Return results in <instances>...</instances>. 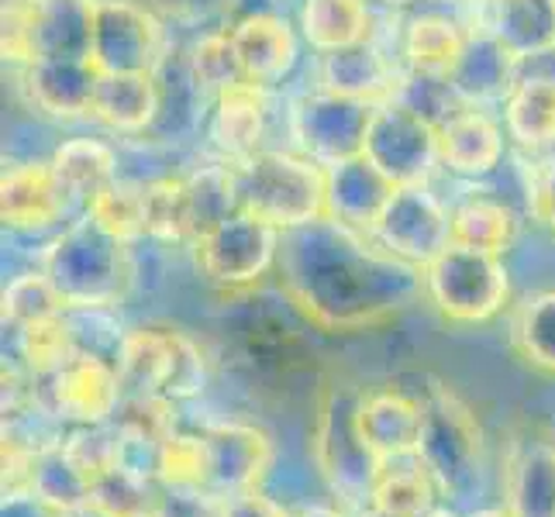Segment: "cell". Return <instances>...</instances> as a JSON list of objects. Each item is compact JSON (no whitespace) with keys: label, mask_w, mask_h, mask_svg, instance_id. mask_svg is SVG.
<instances>
[{"label":"cell","mask_w":555,"mask_h":517,"mask_svg":"<svg viewBox=\"0 0 555 517\" xmlns=\"http://www.w3.org/2000/svg\"><path fill=\"white\" fill-rule=\"evenodd\" d=\"M276 276L286 300L314 328L338 335L376 328L425 294L421 266L328 215L283 232Z\"/></svg>","instance_id":"obj_1"},{"label":"cell","mask_w":555,"mask_h":517,"mask_svg":"<svg viewBox=\"0 0 555 517\" xmlns=\"http://www.w3.org/2000/svg\"><path fill=\"white\" fill-rule=\"evenodd\" d=\"M42 273L63 297L66 311H104L128 297L135 262L125 238L83 215L49 245Z\"/></svg>","instance_id":"obj_2"},{"label":"cell","mask_w":555,"mask_h":517,"mask_svg":"<svg viewBox=\"0 0 555 517\" xmlns=\"http://www.w3.org/2000/svg\"><path fill=\"white\" fill-rule=\"evenodd\" d=\"M238 210L291 232L328 215V166L280 148H259L232 166Z\"/></svg>","instance_id":"obj_3"},{"label":"cell","mask_w":555,"mask_h":517,"mask_svg":"<svg viewBox=\"0 0 555 517\" xmlns=\"http://www.w3.org/2000/svg\"><path fill=\"white\" fill-rule=\"evenodd\" d=\"M359 400L362 390L341 387V383L324 390L311 435V452L324 483L335 496H341V504L366 510L387 463L373 452L359 428Z\"/></svg>","instance_id":"obj_4"},{"label":"cell","mask_w":555,"mask_h":517,"mask_svg":"<svg viewBox=\"0 0 555 517\" xmlns=\"http://www.w3.org/2000/svg\"><path fill=\"white\" fill-rule=\"evenodd\" d=\"M414 455L431 473L438 493L463 501L480 483L483 428L473 408L446 383H431L421 400V435Z\"/></svg>","instance_id":"obj_5"},{"label":"cell","mask_w":555,"mask_h":517,"mask_svg":"<svg viewBox=\"0 0 555 517\" xmlns=\"http://www.w3.org/2000/svg\"><path fill=\"white\" fill-rule=\"evenodd\" d=\"M425 297L452 324H483L496 318L511 300L504 256L452 242L425 266Z\"/></svg>","instance_id":"obj_6"},{"label":"cell","mask_w":555,"mask_h":517,"mask_svg":"<svg viewBox=\"0 0 555 517\" xmlns=\"http://www.w3.org/2000/svg\"><path fill=\"white\" fill-rule=\"evenodd\" d=\"M118 376L125 397H166L180 404L204 390V356L183 332L135 328L118 345Z\"/></svg>","instance_id":"obj_7"},{"label":"cell","mask_w":555,"mask_h":517,"mask_svg":"<svg viewBox=\"0 0 555 517\" xmlns=\"http://www.w3.org/2000/svg\"><path fill=\"white\" fill-rule=\"evenodd\" d=\"M280 238V228L266 224L248 210H232L194 238V256L210 283L224 290H242V286L259 283L276 266Z\"/></svg>","instance_id":"obj_8"},{"label":"cell","mask_w":555,"mask_h":517,"mask_svg":"<svg viewBox=\"0 0 555 517\" xmlns=\"http://www.w3.org/2000/svg\"><path fill=\"white\" fill-rule=\"evenodd\" d=\"M362 156L387 172L397 186H421L442 163L438 125L408 101H383L373 114Z\"/></svg>","instance_id":"obj_9"},{"label":"cell","mask_w":555,"mask_h":517,"mask_svg":"<svg viewBox=\"0 0 555 517\" xmlns=\"http://www.w3.org/2000/svg\"><path fill=\"white\" fill-rule=\"evenodd\" d=\"M376 107L379 104L373 101L346 98V93L321 87V90L304 93L294 104L291 131L304 156L321 166H335L352 156H362Z\"/></svg>","instance_id":"obj_10"},{"label":"cell","mask_w":555,"mask_h":517,"mask_svg":"<svg viewBox=\"0 0 555 517\" xmlns=\"http://www.w3.org/2000/svg\"><path fill=\"white\" fill-rule=\"evenodd\" d=\"M166 31L135 0H93L90 60L101 73H156Z\"/></svg>","instance_id":"obj_11"},{"label":"cell","mask_w":555,"mask_h":517,"mask_svg":"<svg viewBox=\"0 0 555 517\" xmlns=\"http://www.w3.org/2000/svg\"><path fill=\"white\" fill-rule=\"evenodd\" d=\"M373 238L393 256L425 270L452 245V210L425 183L397 186V194L373 228Z\"/></svg>","instance_id":"obj_12"},{"label":"cell","mask_w":555,"mask_h":517,"mask_svg":"<svg viewBox=\"0 0 555 517\" xmlns=\"http://www.w3.org/2000/svg\"><path fill=\"white\" fill-rule=\"evenodd\" d=\"M204 442V490L218 496H238L259 490L273 466V438L256 425H210Z\"/></svg>","instance_id":"obj_13"},{"label":"cell","mask_w":555,"mask_h":517,"mask_svg":"<svg viewBox=\"0 0 555 517\" xmlns=\"http://www.w3.org/2000/svg\"><path fill=\"white\" fill-rule=\"evenodd\" d=\"M125 387L118 366L93 352H76L60 373L46 379V404L55 417L73 425H104L118 414Z\"/></svg>","instance_id":"obj_14"},{"label":"cell","mask_w":555,"mask_h":517,"mask_svg":"<svg viewBox=\"0 0 555 517\" xmlns=\"http://www.w3.org/2000/svg\"><path fill=\"white\" fill-rule=\"evenodd\" d=\"M518 55H514L490 28L473 31L463 46V55L449 76V93L463 107H493L507 104L518 87Z\"/></svg>","instance_id":"obj_15"},{"label":"cell","mask_w":555,"mask_h":517,"mask_svg":"<svg viewBox=\"0 0 555 517\" xmlns=\"http://www.w3.org/2000/svg\"><path fill=\"white\" fill-rule=\"evenodd\" d=\"M73 197L52 163H17L0 180V215L14 232H46L60 224Z\"/></svg>","instance_id":"obj_16"},{"label":"cell","mask_w":555,"mask_h":517,"mask_svg":"<svg viewBox=\"0 0 555 517\" xmlns=\"http://www.w3.org/2000/svg\"><path fill=\"white\" fill-rule=\"evenodd\" d=\"M101 69L93 60L80 55H42L25 66V93L28 101L46 111L49 118H83L93 114Z\"/></svg>","instance_id":"obj_17"},{"label":"cell","mask_w":555,"mask_h":517,"mask_svg":"<svg viewBox=\"0 0 555 517\" xmlns=\"http://www.w3.org/2000/svg\"><path fill=\"white\" fill-rule=\"evenodd\" d=\"M393 194L397 183L366 156H352L346 163L328 166V218L356 228V232L373 235V228Z\"/></svg>","instance_id":"obj_18"},{"label":"cell","mask_w":555,"mask_h":517,"mask_svg":"<svg viewBox=\"0 0 555 517\" xmlns=\"http://www.w3.org/2000/svg\"><path fill=\"white\" fill-rule=\"evenodd\" d=\"M438 148L442 166L455 177L480 180L504 159V131L483 107H463L438 125Z\"/></svg>","instance_id":"obj_19"},{"label":"cell","mask_w":555,"mask_h":517,"mask_svg":"<svg viewBox=\"0 0 555 517\" xmlns=\"http://www.w3.org/2000/svg\"><path fill=\"white\" fill-rule=\"evenodd\" d=\"M321 87L346 93V98L359 101H393L400 90V73L397 66L379 52L376 42H359L349 49H335L321 55Z\"/></svg>","instance_id":"obj_20"},{"label":"cell","mask_w":555,"mask_h":517,"mask_svg":"<svg viewBox=\"0 0 555 517\" xmlns=\"http://www.w3.org/2000/svg\"><path fill=\"white\" fill-rule=\"evenodd\" d=\"M359 428L383 463L414 455L421 435V400L404 390H362Z\"/></svg>","instance_id":"obj_21"},{"label":"cell","mask_w":555,"mask_h":517,"mask_svg":"<svg viewBox=\"0 0 555 517\" xmlns=\"http://www.w3.org/2000/svg\"><path fill=\"white\" fill-rule=\"evenodd\" d=\"M232 31L248 83H280L297 63V35L276 14H248Z\"/></svg>","instance_id":"obj_22"},{"label":"cell","mask_w":555,"mask_h":517,"mask_svg":"<svg viewBox=\"0 0 555 517\" xmlns=\"http://www.w3.org/2000/svg\"><path fill=\"white\" fill-rule=\"evenodd\" d=\"M266 131V87L259 83H235L215 93V111H210L207 135L218 152L232 163L256 156Z\"/></svg>","instance_id":"obj_23"},{"label":"cell","mask_w":555,"mask_h":517,"mask_svg":"<svg viewBox=\"0 0 555 517\" xmlns=\"http://www.w3.org/2000/svg\"><path fill=\"white\" fill-rule=\"evenodd\" d=\"M504 493L514 517H555V442L548 438L514 442Z\"/></svg>","instance_id":"obj_24"},{"label":"cell","mask_w":555,"mask_h":517,"mask_svg":"<svg viewBox=\"0 0 555 517\" xmlns=\"http://www.w3.org/2000/svg\"><path fill=\"white\" fill-rule=\"evenodd\" d=\"M159 114V87L156 73H101L98 98H93V118L104 128L135 135L145 131Z\"/></svg>","instance_id":"obj_25"},{"label":"cell","mask_w":555,"mask_h":517,"mask_svg":"<svg viewBox=\"0 0 555 517\" xmlns=\"http://www.w3.org/2000/svg\"><path fill=\"white\" fill-rule=\"evenodd\" d=\"M300 31L321 55L373 42V11L366 0H304Z\"/></svg>","instance_id":"obj_26"},{"label":"cell","mask_w":555,"mask_h":517,"mask_svg":"<svg viewBox=\"0 0 555 517\" xmlns=\"http://www.w3.org/2000/svg\"><path fill=\"white\" fill-rule=\"evenodd\" d=\"M490 31L518 60L548 55L555 52V0H493Z\"/></svg>","instance_id":"obj_27"},{"label":"cell","mask_w":555,"mask_h":517,"mask_svg":"<svg viewBox=\"0 0 555 517\" xmlns=\"http://www.w3.org/2000/svg\"><path fill=\"white\" fill-rule=\"evenodd\" d=\"M466 38L469 35L446 14H417L404 31V60L414 69V76L449 80L459 55H463Z\"/></svg>","instance_id":"obj_28"},{"label":"cell","mask_w":555,"mask_h":517,"mask_svg":"<svg viewBox=\"0 0 555 517\" xmlns=\"http://www.w3.org/2000/svg\"><path fill=\"white\" fill-rule=\"evenodd\" d=\"M49 163L69 190V197L83 204L118 183V156L98 139H69L52 152Z\"/></svg>","instance_id":"obj_29"},{"label":"cell","mask_w":555,"mask_h":517,"mask_svg":"<svg viewBox=\"0 0 555 517\" xmlns=\"http://www.w3.org/2000/svg\"><path fill=\"white\" fill-rule=\"evenodd\" d=\"M507 135L528 152L555 145V80H521L504 104Z\"/></svg>","instance_id":"obj_30"},{"label":"cell","mask_w":555,"mask_h":517,"mask_svg":"<svg viewBox=\"0 0 555 517\" xmlns=\"http://www.w3.org/2000/svg\"><path fill=\"white\" fill-rule=\"evenodd\" d=\"M514 235H518V218L514 210L487 194H469L452 207V242L483 248V253L504 256Z\"/></svg>","instance_id":"obj_31"},{"label":"cell","mask_w":555,"mask_h":517,"mask_svg":"<svg viewBox=\"0 0 555 517\" xmlns=\"http://www.w3.org/2000/svg\"><path fill=\"white\" fill-rule=\"evenodd\" d=\"M93 0H46L38 4V60L42 55H80L90 60Z\"/></svg>","instance_id":"obj_32"},{"label":"cell","mask_w":555,"mask_h":517,"mask_svg":"<svg viewBox=\"0 0 555 517\" xmlns=\"http://www.w3.org/2000/svg\"><path fill=\"white\" fill-rule=\"evenodd\" d=\"M145 232L163 242H190L197 238V210L190 180L166 177L145 183Z\"/></svg>","instance_id":"obj_33"},{"label":"cell","mask_w":555,"mask_h":517,"mask_svg":"<svg viewBox=\"0 0 555 517\" xmlns=\"http://www.w3.org/2000/svg\"><path fill=\"white\" fill-rule=\"evenodd\" d=\"M511 345L531 370L555 373V290L531 294L511 318Z\"/></svg>","instance_id":"obj_34"},{"label":"cell","mask_w":555,"mask_h":517,"mask_svg":"<svg viewBox=\"0 0 555 517\" xmlns=\"http://www.w3.org/2000/svg\"><path fill=\"white\" fill-rule=\"evenodd\" d=\"M435 480L431 473L421 466L417 455H404V458H393L383 469L379 483L373 490V504L379 510H390V514H404V517H425L435 507Z\"/></svg>","instance_id":"obj_35"},{"label":"cell","mask_w":555,"mask_h":517,"mask_svg":"<svg viewBox=\"0 0 555 517\" xmlns=\"http://www.w3.org/2000/svg\"><path fill=\"white\" fill-rule=\"evenodd\" d=\"M63 452L83 473V480L98 487L104 476L125 466V428L111 425V421H104V425H76V431L63 438Z\"/></svg>","instance_id":"obj_36"},{"label":"cell","mask_w":555,"mask_h":517,"mask_svg":"<svg viewBox=\"0 0 555 517\" xmlns=\"http://www.w3.org/2000/svg\"><path fill=\"white\" fill-rule=\"evenodd\" d=\"M90 493H93V487L83 480V473L69 463V455L63 452V442H52L38 452L31 496L42 504L46 514L69 510L76 504H83V501H90Z\"/></svg>","instance_id":"obj_37"},{"label":"cell","mask_w":555,"mask_h":517,"mask_svg":"<svg viewBox=\"0 0 555 517\" xmlns=\"http://www.w3.org/2000/svg\"><path fill=\"white\" fill-rule=\"evenodd\" d=\"M17 345H22V359L28 373L38 379H49L52 373H60L66 362L80 352V345H76L69 332L66 314L28 324V328H17Z\"/></svg>","instance_id":"obj_38"},{"label":"cell","mask_w":555,"mask_h":517,"mask_svg":"<svg viewBox=\"0 0 555 517\" xmlns=\"http://www.w3.org/2000/svg\"><path fill=\"white\" fill-rule=\"evenodd\" d=\"M159 476L142 473L135 466H118L93 487L90 501L111 510L114 517H152L159 496Z\"/></svg>","instance_id":"obj_39"},{"label":"cell","mask_w":555,"mask_h":517,"mask_svg":"<svg viewBox=\"0 0 555 517\" xmlns=\"http://www.w3.org/2000/svg\"><path fill=\"white\" fill-rule=\"evenodd\" d=\"M190 76H194L197 87H204L210 93H221V90L245 80L232 31H215V35L197 38L194 49H190Z\"/></svg>","instance_id":"obj_40"},{"label":"cell","mask_w":555,"mask_h":517,"mask_svg":"<svg viewBox=\"0 0 555 517\" xmlns=\"http://www.w3.org/2000/svg\"><path fill=\"white\" fill-rule=\"evenodd\" d=\"M87 215L125 242L145 238V190L131 183H114L87 204Z\"/></svg>","instance_id":"obj_41"},{"label":"cell","mask_w":555,"mask_h":517,"mask_svg":"<svg viewBox=\"0 0 555 517\" xmlns=\"http://www.w3.org/2000/svg\"><path fill=\"white\" fill-rule=\"evenodd\" d=\"M66 314L63 297L55 294V286L49 283V276L38 273H25L8 283L4 290V321L14 324V328H28V324L49 321Z\"/></svg>","instance_id":"obj_42"},{"label":"cell","mask_w":555,"mask_h":517,"mask_svg":"<svg viewBox=\"0 0 555 517\" xmlns=\"http://www.w3.org/2000/svg\"><path fill=\"white\" fill-rule=\"evenodd\" d=\"M156 476L169 487H204V442L201 435L173 431L159 445Z\"/></svg>","instance_id":"obj_43"},{"label":"cell","mask_w":555,"mask_h":517,"mask_svg":"<svg viewBox=\"0 0 555 517\" xmlns=\"http://www.w3.org/2000/svg\"><path fill=\"white\" fill-rule=\"evenodd\" d=\"M4 60L35 63L38 60V4L35 0H4Z\"/></svg>","instance_id":"obj_44"},{"label":"cell","mask_w":555,"mask_h":517,"mask_svg":"<svg viewBox=\"0 0 555 517\" xmlns=\"http://www.w3.org/2000/svg\"><path fill=\"white\" fill-rule=\"evenodd\" d=\"M152 517H224V496L204 487H159Z\"/></svg>","instance_id":"obj_45"},{"label":"cell","mask_w":555,"mask_h":517,"mask_svg":"<svg viewBox=\"0 0 555 517\" xmlns=\"http://www.w3.org/2000/svg\"><path fill=\"white\" fill-rule=\"evenodd\" d=\"M224 517H291V510L276 504L273 496H266L262 490H248L238 496H228Z\"/></svg>","instance_id":"obj_46"},{"label":"cell","mask_w":555,"mask_h":517,"mask_svg":"<svg viewBox=\"0 0 555 517\" xmlns=\"http://www.w3.org/2000/svg\"><path fill=\"white\" fill-rule=\"evenodd\" d=\"M531 210H534V218H539L548 228V232L555 235V159L539 172V180H534Z\"/></svg>","instance_id":"obj_47"},{"label":"cell","mask_w":555,"mask_h":517,"mask_svg":"<svg viewBox=\"0 0 555 517\" xmlns=\"http://www.w3.org/2000/svg\"><path fill=\"white\" fill-rule=\"evenodd\" d=\"M49 517H114V514L104 510L101 504L83 501V504H76V507H69V510H52Z\"/></svg>","instance_id":"obj_48"},{"label":"cell","mask_w":555,"mask_h":517,"mask_svg":"<svg viewBox=\"0 0 555 517\" xmlns=\"http://www.w3.org/2000/svg\"><path fill=\"white\" fill-rule=\"evenodd\" d=\"M291 517H346L332 507H300V510H291Z\"/></svg>","instance_id":"obj_49"},{"label":"cell","mask_w":555,"mask_h":517,"mask_svg":"<svg viewBox=\"0 0 555 517\" xmlns=\"http://www.w3.org/2000/svg\"><path fill=\"white\" fill-rule=\"evenodd\" d=\"M469 517H514V514H511V507H487V510H476Z\"/></svg>","instance_id":"obj_50"},{"label":"cell","mask_w":555,"mask_h":517,"mask_svg":"<svg viewBox=\"0 0 555 517\" xmlns=\"http://www.w3.org/2000/svg\"><path fill=\"white\" fill-rule=\"evenodd\" d=\"M359 517H404V514H390V510H379V507H366V510H359Z\"/></svg>","instance_id":"obj_51"},{"label":"cell","mask_w":555,"mask_h":517,"mask_svg":"<svg viewBox=\"0 0 555 517\" xmlns=\"http://www.w3.org/2000/svg\"><path fill=\"white\" fill-rule=\"evenodd\" d=\"M425 517H455V514H452V510H446V507H431Z\"/></svg>","instance_id":"obj_52"},{"label":"cell","mask_w":555,"mask_h":517,"mask_svg":"<svg viewBox=\"0 0 555 517\" xmlns=\"http://www.w3.org/2000/svg\"><path fill=\"white\" fill-rule=\"evenodd\" d=\"M387 4H390V8H411L414 0H387Z\"/></svg>","instance_id":"obj_53"},{"label":"cell","mask_w":555,"mask_h":517,"mask_svg":"<svg viewBox=\"0 0 555 517\" xmlns=\"http://www.w3.org/2000/svg\"><path fill=\"white\" fill-rule=\"evenodd\" d=\"M35 4H46V0H35Z\"/></svg>","instance_id":"obj_54"}]
</instances>
